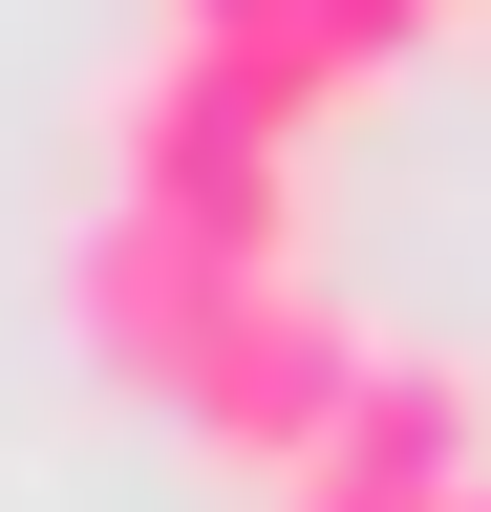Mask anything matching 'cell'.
Listing matches in <instances>:
<instances>
[{"label":"cell","instance_id":"6da1fadb","mask_svg":"<svg viewBox=\"0 0 491 512\" xmlns=\"http://www.w3.org/2000/svg\"><path fill=\"white\" fill-rule=\"evenodd\" d=\"M406 43H427V0H150V64L214 86V107H257L278 150H299L321 107H363Z\"/></svg>","mask_w":491,"mask_h":512},{"label":"cell","instance_id":"7a4b0ae2","mask_svg":"<svg viewBox=\"0 0 491 512\" xmlns=\"http://www.w3.org/2000/svg\"><path fill=\"white\" fill-rule=\"evenodd\" d=\"M363 363H385V342H363L342 299H299V278H257V299L214 320V363L171 384V406H193V427L235 448V470H278V491H299V470L342 448V406H363Z\"/></svg>","mask_w":491,"mask_h":512},{"label":"cell","instance_id":"3957f363","mask_svg":"<svg viewBox=\"0 0 491 512\" xmlns=\"http://www.w3.org/2000/svg\"><path fill=\"white\" fill-rule=\"evenodd\" d=\"M278 512H427V491H385V470H299ZM449 512H470V491H449Z\"/></svg>","mask_w":491,"mask_h":512},{"label":"cell","instance_id":"277c9868","mask_svg":"<svg viewBox=\"0 0 491 512\" xmlns=\"http://www.w3.org/2000/svg\"><path fill=\"white\" fill-rule=\"evenodd\" d=\"M427 22H470V0H427Z\"/></svg>","mask_w":491,"mask_h":512},{"label":"cell","instance_id":"5b68a950","mask_svg":"<svg viewBox=\"0 0 491 512\" xmlns=\"http://www.w3.org/2000/svg\"><path fill=\"white\" fill-rule=\"evenodd\" d=\"M470 512H491V491H470Z\"/></svg>","mask_w":491,"mask_h":512}]
</instances>
